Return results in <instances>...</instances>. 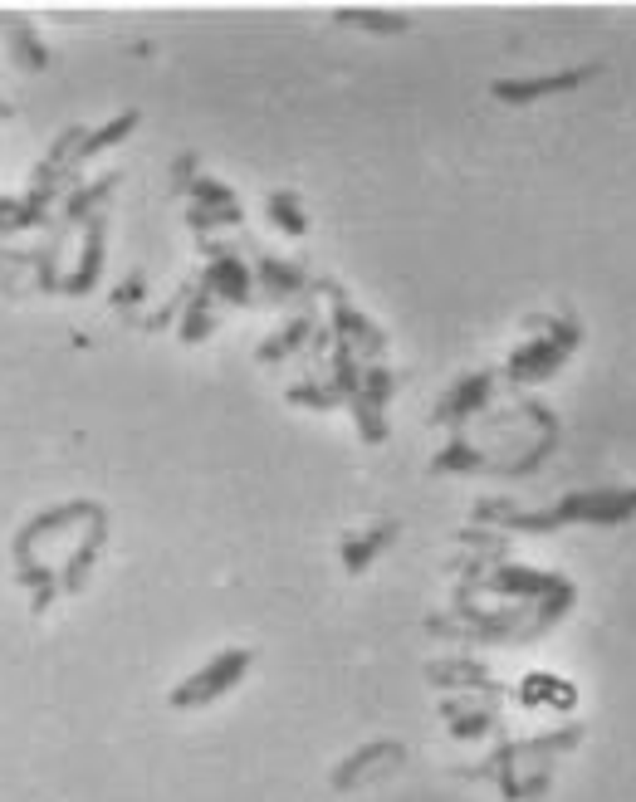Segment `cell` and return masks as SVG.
I'll return each instance as SVG.
<instances>
[{
  "mask_svg": "<svg viewBox=\"0 0 636 802\" xmlns=\"http://www.w3.org/2000/svg\"><path fill=\"white\" fill-rule=\"evenodd\" d=\"M235 666H245V656H226L221 666H211V670H216V675H201V680H191V685H186V690H182V695H177V700H182V705H186V700H201L206 690H221L226 680H235V675H240V670H235Z\"/></svg>",
  "mask_w": 636,
  "mask_h": 802,
  "instance_id": "6da1fadb",
  "label": "cell"
}]
</instances>
